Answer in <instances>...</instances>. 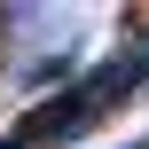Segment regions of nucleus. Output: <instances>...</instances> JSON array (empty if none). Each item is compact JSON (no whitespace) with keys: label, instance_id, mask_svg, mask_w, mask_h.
<instances>
[{"label":"nucleus","instance_id":"f257e3e1","mask_svg":"<svg viewBox=\"0 0 149 149\" xmlns=\"http://www.w3.org/2000/svg\"><path fill=\"white\" fill-rule=\"evenodd\" d=\"M94 118H102V110H94L86 94H47V102H39V110H31L24 126H16V141H24V149H47V141H79V134H86Z\"/></svg>","mask_w":149,"mask_h":149},{"label":"nucleus","instance_id":"f03ea898","mask_svg":"<svg viewBox=\"0 0 149 149\" xmlns=\"http://www.w3.org/2000/svg\"><path fill=\"white\" fill-rule=\"evenodd\" d=\"M0 149H24V141H16V134H8V141H0Z\"/></svg>","mask_w":149,"mask_h":149}]
</instances>
